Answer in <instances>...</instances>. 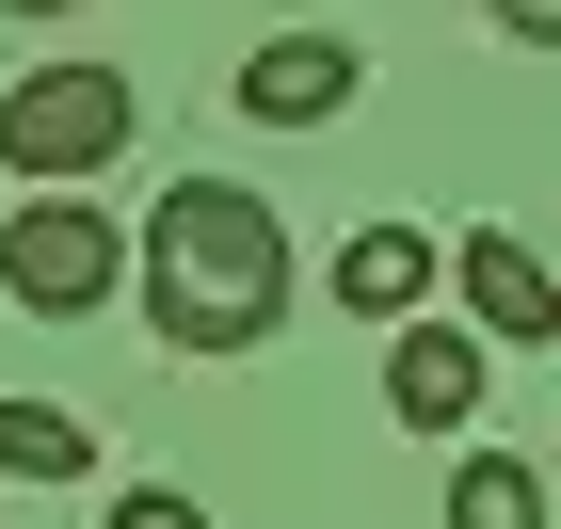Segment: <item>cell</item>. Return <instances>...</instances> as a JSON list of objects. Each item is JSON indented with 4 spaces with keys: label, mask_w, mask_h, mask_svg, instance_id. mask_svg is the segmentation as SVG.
I'll use <instances>...</instances> for the list:
<instances>
[{
    "label": "cell",
    "mask_w": 561,
    "mask_h": 529,
    "mask_svg": "<svg viewBox=\"0 0 561 529\" xmlns=\"http://www.w3.org/2000/svg\"><path fill=\"white\" fill-rule=\"evenodd\" d=\"M449 529H546V482H529L514 449H466L449 465Z\"/></svg>",
    "instance_id": "obj_9"
},
{
    "label": "cell",
    "mask_w": 561,
    "mask_h": 529,
    "mask_svg": "<svg viewBox=\"0 0 561 529\" xmlns=\"http://www.w3.org/2000/svg\"><path fill=\"white\" fill-rule=\"evenodd\" d=\"M129 273H145V241L113 209H81V193H33V209L0 225V289H16L33 321H96Z\"/></svg>",
    "instance_id": "obj_2"
},
{
    "label": "cell",
    "mask_w": 561,
    "mask_h": 529,
    "mask_svg": "<svg viewBox=\"0 0 561 529\" xmlns=\"http://www.w3.org/2000/svg\"><path fill=\"white\" fill-rule=\"evenodd\" d=\"M433 273H449V241H417V225H353V241H337V306H353V321H417Z\"/></svg>",
    "instance_id": "obj_7"
},
{
    "label": "cell",
    "mask_w": 561,
    "mask_h": 529,
    "mask_svg": "<svg viewBox=\"0 0 561 529\" xmlns=\"http://www.w3.org/2000/svg\"><path fill=\"white\" fill-rule=\"evenodd\" d=\"M0 482H96V434L65 401H0Z\"/></svg>",
    "instance_id": "obj_8"
},
{
    "label": "cell",
    "mask_w": 561,
    "mask_h": 529,
    "mask_svg": "<svg viewBox=\"0 0 561 529\" xmlns=\"http://www.w3.org/2000/svg\"><path fill=\"white\" fill-rule=\"evenodd\" d=\"M353 81H369L353 33H257L241 48V113L257 129H321V113H353Z\"/></svg>",
    "instance_id": "obj_5"
},
{
    "label": "cell",
    "mask_w": 561,
    "mask_h": 529,
    "mask_svg": "<svg viewBox=\"0 0 561 529\" xmlns=\"http://www.w3.org/2000/svg\"><path fill=\"white\" fill-rule=\"evenodd\" d=\"M145 321L161 353H257L289 321V225L241 176H176L145 209Z\"/></svg>",
    "instance_id": "obj_1"
},
{
    "label": "cell",
    "mask_w": 561,
    "mask_h": 529,
    "mask_svg": "<svg viewBox=\"0 0 561 529\" xmlns=\"http://www.w3.org/2000/svg\"><path fill=\"white\" fill-rule=\"evenodd\" d=\"M113 529H209V514H193L176 482H129V497H113Z\"/></svg>",
    "instance_id": "obj_10"
},
{
    "label": "cell",
    "mask_w": 561,
    "mask_h": 529,
    "mask_svg": "<svg viewBox=\"0 0 561 529\" xmlns=\"http://www.w3.org/2000/svg\"><path fill=\"white\" fill-rule=\"evenodd\" d=\"M113 145H129V81H113V65H33V81L0 96V161L33 176V193L113 176Z\"/></svg>",
    "instance_id": "obj_3"
},
{
    "label": "cell",
    "mask_w": 561,
    "mask_h": 529,
    "mask_svg": "<svg viewBox=\"0 0 561 529\" xmlns=\"http://www.w3.org/2000/svg\"><path fill=\"white\" fill-rule=\"evenodd\" d=\"M0 16H65V0H0Z\"/></svg>",
    "instance_id": "obj_12"
},
{
    "label": "cell",
    "mask_w": 561,
    "mask_h": 529,
    "mask_svg": "<svg viewBox=\"0 0 561 529\" xmlns=\"http://www.w3.org/2000/svg\"><path fill=\"white\" fill-rule=\"evenodd\" d=\"M449 289H466V321L497 353H529V337H561V273L529 257L514 225H481V241H449Z\"/></svg>",
    "instance_id": "obj_6"
},
{
    "label": "cell",
    "mask_w": 561,
    "mask_h": 529,
    "mask_svg": "<svg viewBox=\"0 0 561 529\" xmlns=\"http://www.w3.org/2000/svg\"><path fill=\"white\" fill-rule=\"evenodd\" d=\"M481 353H497L481 321H401L386 337V417L401 434H466L481 417Z\"/></svg>",
    "instance_id": "obj_4"
},
{
    "label": "cell",
    "mask_w": 561,
    "mask_h": 529,
    "mask_svg": "<svg viewBox=\"0 0 561 529\" xmlns=\"http://www.w3.org/2000/svg\"><path fill=\"white\" fill-rule=\"evenodd\" d=\"M481 16H497L514 48H561V0H481Z\"/></svg>",
    "instance_id": "obj_11"
}]
</instances>
